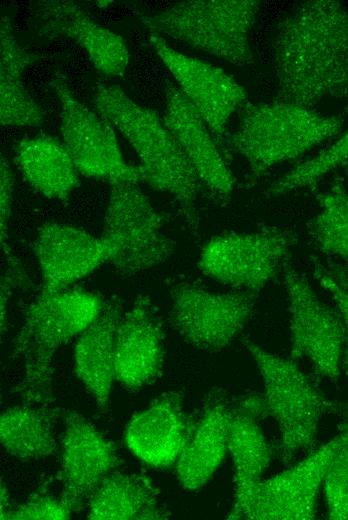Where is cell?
<instances>
[{"label":"cell","instance_id":"cell-1","mask_svg":"<svg viewBox=\"0 0 348 520\" xmlns=\"http://www.w3.org/2000/svg\"><path fill=\"white\" fill-rule=\"evenodd\" d=\"M280 101L304 107L348 98V8L334 0L301 3L274 39Z\"/></svg>","mask_w":348,"mask_h":520},{"label":"cell","instance_id":"cell-2","mask_svg":"<svg viewBox=\"0 0 348 520\" xmlns=\"http://www.w3.org/2000/svg\"><path fill=\"white\" fill-rule=\"evenodd\" d=\"M95 110L134 148L143 181L171 195L193 233L199 227L200 181L181 146L155 110L132 100L121 88L98 84L91 100Z\"/></svg>","mask_w":348,"mask_h":520},{"label":"cell","instance_id":"cell-3","mask_svg":"<svg viewBox=\"0 0 348 520\" xmlns=\"http://www.w3.org/2000/svg\"><path fill=\"white\" fill-rule=\"evenodd\" d=\"M105 305L100 295L84 289H41L27 308L13 341L11 356L19 358L23 365V376L15 393L23 402L44 407L51 401L55 354L81 335Z\"/></svg>","mask_w":348,"mask_h":520},{"label":"cell","instance_id":"cell-4","mask_svg":"<svg viewBox=\"0 0 348 520\" xmlns=\"http://www.w3.org/2000/svg\"><path fill=\"white\" fill-rule=\"evenodd\" d=\"M342 125L337 117L294 103H259L247 106L227 146L245 160L254 180L337 136Z\"/></svg>","mask_w":348,"mask_h":520},{"label":"cell","instance_id":"cell-5","mask_svg":"<svg viewBox=\"0 0 348 520\" xmlns=\"http://www.w3.org/2000/svg\"><path fill=\"white\" fill-rule=\"evenodd\" d=\"M258 0H192L142 16L150 33L168 36L233 65L253 62L250 32Z\"/></svg>","mask_w":348,"mask_h":520},{"label":"cell","instance_id":"cell-6","mask_svg":"<svg viewBox=\"0 0 348 520\" xmlns=\"http://www.w3.org/2000/svg\"><path fill=\"white\" fill-rule=\"evenodd\" d=\"M244 346L260 372L266 414L277 423L280 458L288 464L314 446L319 422L332 404L297 361L271 353L250 340H244Z\"/></svg>","mask_w":348,"mask_h":520},{"label":"cell","instance_id":"cell-7","mask_svg":"<svg viewBox=\"0 0 348 520\" xmlns=\"http://www.w3.org/2000/svg\"><path fill=\"white\" fill-rule=\"evenodd\" d=\"M164 218L138 184H111L102 237L112 249L110 263L134 275L165 262L175 243L163 231Z\"/></svg>","mask_w":348,"mask_h":520},{"label":"cell","instance_id":"cell-8","mask_svg":"<svg viewBox=\"0 0 348 520\" xmlns=\"http://www.w3.org/2000/svg\"><path fill=\"white\" fill-rule=\"evenodd\" d=\"M50 85L60 102L62 142L80 175L109 185L142 182L140 166L130 165L124 160L110 122L83 104L61 73L54 75Z\"/></svg>","mask_w":348,"mask_h":520},{"label":"cell","instance_id":"cell-9","mask_svg":"<svg viewBox=\"0 0 348 520\" xmlns=\"http://www.w3.org/2000/svg\"><path fill=\"white\" fill-rule=\"evenodd\" d=\"M335 436L302 461L234 495L227 518L247 520H312L328 467L339 447Z\"/></svg>","mask_w":348,"mask_h":520},{"label":"cell","instance_id":"cell-10","mask_svg":"<svg viewBox=\"0 0 348 520\" xmlns=\"http://www.w3.org/2000/svg\"><path fill=\"white\" fill-rule=\"evenodd\" d=\"M295 242L292 232L271 227L215 236L202 247L198 267L224 285L258 293L284 269Z\"/></svg>","mask_w":348,"mask_h":520},{"label":"cell","instance_id":"cell-11","mask_svg":"<svg viewBox=\"0 0 348 520\" xmlns=\"http://www.w3.org/2000/svg\"><path fill=\"white\" fill-rule=\"evenodd\" d=\"M171 326L190 345L209 353L225 349L253 315L257 293L211 292L180 283L170 291Z\"/></svg>","mask_w":348,"mask_h":520},{"label":"cell","instance_id":"cell-12","mask_svg":"<svg viewBox=\"0 0 348 520\" xmlns=\"http://www.w3.org/2000/svg\"><path fill=\"white\" fill-rule=\"evenodd\" d=\"M283 277L289 303L290 358L306 359L321 377L336 379L345 342L340 313L324 303L308 279L289 264Z\"/></svg>","mask_w":348,"mask_h":520},{"label":"cell","instance_id":"cell-13","mask_svg":"<svg viewBox=\"0 0 348 520\" xmlns=\"http://www.w3.org/2000/svg\"><path fill=\"white\" fill-rule=\"evenodd\" d=\"M150 43L222 145L230 117L247 100L244 87L221 68L172 48L160 35L150 33Z\"/></svg>","mask_w":348,"mask_h":520},{"label":"cell","instance_id":"cell-14","mask_svg":"<svg viewBox=\"0 0 348 520\" xmlns=\"http://www.w3.org/2000/svg\"><path fill=\"white\" fill-rule=\"evenodd\" d=\"M64 423L60 498L75 511L120 465V458L114 444L82 415L69 412Z\"/></svg>","mask_w":348,"mask_h":520},{"label":"cell","instance_id":"cell-15","mask_svg":"<svg viewBox=\"0 0 348 520\" xmlns=\"http://www.w3.org/2000/svg\"><path fill=\"white\" fill-rule=\"evenodd\" d=\"M34 252L42 289L50 291L68 288L112 257V249L102 236L56 222H46L38 228Z\"/></svg>","mask_w":348,"mask_h":520},{"label":"cell","instance_id":"cell-16","mask_svg":"<svg viewBox=\"0 0 348 520\" xmlns=\"http://www.w3.org/2000/svg\"><path fill=\"white\" fill-rule=\"evenodd\" d=\"M35 16L40 34L71 39L86 52L100 73L111 77L125 73L130 54L124 39L93 20L74 1H40Z\"/></svg>","mask_w":348,"mask_h":520},{"label":"cell","instance_id":"cell-17","mask_svg":"<svg viewBox=\"0 0 348 520\" xmlns=\"http://www.w3.org/2000/svg\"><path fill=\"white\" fill-rule=\"evenodd\" d=\"M164 122L181 146L199 181L228 198L235 179L206 122L177 85L167 81Z\"/></svg>","mask_w":348,"mask_h":520},{"label":"cell","instance_id":"cell-18","mask_svg":"<svg viewBox=\"0 0 348 520\" xmlns=\"http://www.w3.org/2000/svg\"><path fill=\"white\" fill-rule=\"evenodd\" d=\"M164 364V335L148 297L139 295L115 334L116 380L135 391L154 382Z\"/></svg>","mask_w":348,"mask_h":520},{"label":"cell","instance_id":"cell-19","mask_svg":"<svg viewBox=\"0 0 348 520\" xmlns=\"http://www.w3.org/2000/svg\"><path fill=\"white\" fill-rule=\"evenodd\" d=\"M182 396L167 392L127 424L124 439L128 449L153 468H168L177 463L191 434Z\"/></svg>","mask_w":348,"mask_h":520},{"label":"cell","instance_id":"cell-20","mask_svg":"<svg viewBox=\"0 0 348 520\" xmlns=\"http://www.w3.org/2000/svg\"><path fill=\"white\" fill-rule=\"evenodd\" d=\"M232 402L215 395L204 407L177 461L176 475L188 490L204 486L228 450Z\"/></svg>","mask_w":348,"mask_h":520},{"label":"cell","instance_id":"cell-21","mask_svg":"<svg viewBox=\"0 0 348 520\" xmlns=\"http://www.w3.org/2000/svg\"><path fill=\"white\" fill-rule=\"evenodd\" d=\"M121 308L118 302L106 304L98 318L79 335L74 348L75 372L102 413L109 409L116 379L115 334Z\"/></svg>","mask_w":348,"mask_h":520},{"label":"cell","instance_id":"cell-22","mask_svg":"<svg viewBox=\"0 0 348 520\" xmlns=\"http://www.w3.org/2000/svg\"><path fill=\"white\" fill-rule=\"evenodd\" d=\"M264 416L262 393L245 394L232 401L228 450L234 469V495L260 481L271 462L270 445L257 422Z\"/></svg>","mask_w":348,"mask_h":520},{"label":"cell","instance_id":"cell-23","mask_svg":"<svg viewBox=\"0 0 348 520\" xmlns=\"http://www.w3.org/2000/svg\"><path fill=\"white\" fill-rule=\"evenodd\" d=\"M15 163L29 185L45 197L66 203L79 186V171L62 141L49 135L21 139Z\"/></svg>","mask_w":348,"mask_h":520},{"label":"cell","instance_id":"cell-24","mask_svg":"<svg viewBox=\"0 0 348 520\" xmlns=\"http://www.w3.org/2000/svg\"><path fill=\"white\" fill-rule=\"evenodd\" d=\"M19 44L10 19L0 22V122L3 127H38L45 112L27 90L23 75L37 60Z\"/></svg>","mask_w":348,"mask_h":520},{"label":"cell","instance_id":"cell-25","mask_svg":"<svg viewBox=\"0 0 348 520\" xmlns=\"http://www.w3.org/2000/svg\"><path fill=\"white\" fill-rule=\"evenodd\" d=\"M170 516L146 476L122 471H113L101 482L89 499L87 512V518L93 520H159Z\"/></svg>","mask_w":348,"mask_h":520},{"label":"cell","instance_id":"cell-26","mask_svg":"<svg viewBox=\"0 0 348 520\" xmlns=\"http://www.w3.org/2000/svg\"><path fill=\"white\" fill-rule=\"evenodd\" d=\"M0 442L17 459H41L56 448L53 417L44 409L29 404L5 409L0 416Z\"/></svg>","mask_w":348,"mask_h":520},{"label":"cell","instance_id":"cell-27","mask_svg":"<svg viewBox=\"0 0 348 520\" xmlns=\"http://www.w3.org/2000/svg\"><path fill=\"white\" fill-rule=\"evenodd\" d=\"M318 213L311 234L317 248L348 259V190L336 181L317 194Z\"/></svg>","mask_w":348,"mask_h":520},{"label":"cell","instance_id":"cell-28","mask_svg":"<svg viewBox=\"0 0 348 520\" xmlns=\"http://www.w3.org/2000/svg\"><path fill=\"white\" fill-rule=\"evenodd\" d=\"M348 163V128L341 137L326 150L289 170L274 181L267 195L278 197L300 188L311 186L330 171Z\"/></svg>","mask_w":348,"mask_h":520},{"label":"cell","instance_id":"cell-29","mask_svg":"<svg viewBox=\"0 0 348 520\" xmlns=\"http://www.w3.org/2000/svg\"><path fill=\"white\" fill-rule=\"evenodd\" d=\"M339 447L323 481L328 517L348 520V420L339 432Z\"/></svg>","mask_w":348,"mask_h":520},{"label":"cell","instance_id":"cell-30","mask_svg":"<svg viewBox=\"0 0 348 520\" xmlns=\"http://www.w3.org/2000/svg\"><path fill=\"white\" fill-rule=\"evenodd\" d=\"M314 276L335 301L345 330L344 351L348 366V261L324 265L316 263Z\"/></svg>","mask_w":348,"mask_h":520},{"label":"cell","instance_id":"cell-31","mask_svg":"<svg viewBox=\"0 0 348 520\" xmlns=\"http://www.w3.org/2000/svg\"><path fill=\"white\" fill-rule=\"evenodd\" d=\"M14 176L7 158L1 154L0 162V231L1 250L4 253L7 272L16 273L24 270L14 256L8 243L9 222L12 215Z\"/></svg>","mask_w":348,"mask_h":520},{"label":"cell","instance_id":"cell-32","mask_svg":"<svg viewBox=\"0 0 348 520\" xmlns=\"http://www.w3.org/2000/svg\"><path fill=\"white\" fill-rule=\"evenodd\" d=\"M71 513L61 498L35 496L13 508L10 507L2 520H66L70 518Z\"/></svg>","mask_w":348,"mask_h":520},{"label":"cell","instance_id":"cell-33","mask_svg":"<svg viewBox=\"0 0 348 520\" xmlns=\"http://www.w3.org/2000/svg\"><path fill=\"white\" fill-rule=\"evenodd\" d=\"M1 500H0V504H1V508H0V515H1V520L2 518L4 517L5 513L8 511V509L10 508V505H9V493H8V490L6 488V485L5 483H3V480L1 479Z\"/></svg>","mask_w":348,"mask_h":520},{"label":"cell","instance_id":"cell-34","mask_svg":"<svg viewBox=\"0 0 348 520\" xmlns=\"http://www.w3.org/2000/svg\"><path fill=\"white\" fill-rule=\"evenodd\" d=\"M344 172H345V176L348 180V163L346 165H344Z\"/></svg>","mask_w":348,"mask_h":520}]
</instances>
